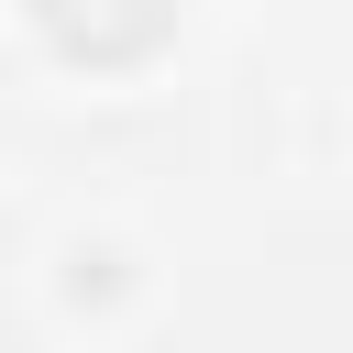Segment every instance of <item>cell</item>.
Listing matches in <instances>:
<instances>
[{
  "label": "cell",
  "mask_w": 353,
  "mask_h": 353,
  "mask_svg": "<svg viewBox=\"0 0 353 353\" xmlns=\"http://www.w3.org/2000/svg\"><path fill=\"white\" fill-rule=\"evenodd\" d=\"M176 11H188V0H33L44 44L77 55V66H143V55L176 33Z\"/></svg>",
  "instance_id": "cell-1"
}]
</instances>
